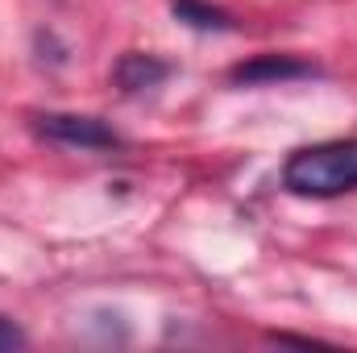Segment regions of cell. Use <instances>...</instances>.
<instances>
[{"instance_id": "cell-4", "label": "cell", "mask_w": 357, "mask_h": 353, "mask_svg": "<svg viewBox=\"0 0 357 353\" xmlns=\"http://www.w3.org/2000/svg\"><path fill=\"white\" fill-rule=\"evenodd\" d=\"M167 75H171V63H162V59H154V54H142V50H129V54H121V63H116V71H112L116 88L129 91V96L158 88Z\"/></svg>"}, {"instance_id": "cell-2", "label": "cell", "mask_w": 357, "mask_h": 353, "mask_svg": "<svg viewBox=\"0 0 357 353\" xmlns=\"http://www.w3.org/2000/svg\"><path fill=\"white\" fill-rule=\"evenodd\" d=\"M38 137L54 142V146H71V150H116L121 133L100 121V117H84V112H42L33 117Z\"/></svg>"}, {"instance_id": "cell-1", "label": "cell", "mask_w": 357, "mask_h": 353, "mask_svg": "<svg viewBox=\"0 0 357 353\" xmlns=\"http://www.w3.org/2000/svg\"><path fill=\"white\" fill-rule=\"evenodd\" d=\"M282 187L303 200H333L357 191V137L295 150L282 167Z\"/></svg>"}, {"instance_id": "cell-6", "label": "cell", "mask_w": 357, "mask_h": 353, "mask_svg": "<svg viewBox=\"0 0 357 353\" xmlns=\"http://www.w3.org/2000/svg\"><path fill=\"white\" fill-rule=\"evenodd\" d=\"M21 345H25V333L8 316H0V350H21Z\"/></svg>"}, {"instance_id": "cell-3", "label": "cell", "mask_w": 357, "mask_h": 353, "mask_svg": "<svg viewBox=\"0 0 357 353\" xmlns=\"http://www.w3.org/2000/svg\"><path fill=\"white\" fill-rule=\"evenodd\" d=\"M307 75H316V67L291 54H258L229 71L233 84H278V80H307Z\"/></svg>"}, {"instance_id": "cell-5", "label": "cell", "mask_w": 357, "mask_h": 353, "mask_svg": "<svg viewBox=\"0 0 357 353\" xmlns=\"http://www.w3.org/2000/svg\"><path fill=\"white\" fill-rule=\"evenodd\" d=\"M171 13L187 29H199V33H229L233 29V17L208 0H171Z\"/></svg>"}]
</instances>
